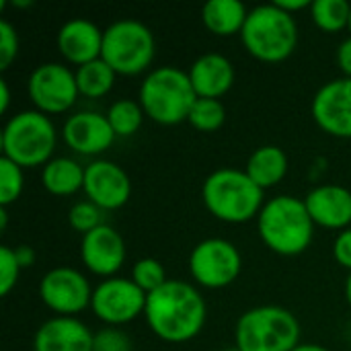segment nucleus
Returning a JSON list of instances; mask_svg holds the SVG:
<instances>
[{
    "label": "nucleus",
    "instance_id": "obj_14",
    "mask_svg": "<svg viewBox=\"0 0 351 351\" xmlns=\"http://www.w3.org/2000/svg\"><path fill=\"white\" fill-rule=\"evenodd\" d=\"M317 125L335 138H351V78H335L319 88L313 99Z\"/></svg>",
    "mask_w": 351,
    "mask_h": 351
},
{
    "label": "nucleus",
    "instance_id": "obj_23",
    "mask_svg": "<svg viewBox=\"0 0 351 351\" xmlns=\"http://www.w3.org/2000/svg\"><path fill=\"white\" fill-rule=\"evenodd\" d=\"M41 185L58 197L74 195L84 187V169L74 158H51L41 171Z\"/></svg>",
    "mask_w": 351,
    "mask_h": 351
},
{
    "label": "nucleus",
    "instance_id": "obj_12",
    "mask_svg": "<svg viewBox=\"0 0 351 351\" xmlns=\"http://www.w3.org/2000/svg\"><path fill=\"white\" fill-rule=\"evenodd\" d=\"M39 298L56 317H76L90 306L93 288L78 269L53 267L39 282Z\"/></svg>",
    "mask_w": 351,
    "mask_h": 351
},
{
    "label": "nucleus",
    "instance_id": "obj_43",
    "mask_svg": "<svg viewBox=\"0 0 351 351\" xmlns=\"http://www.w3.org/2000/svg\"><path fill=\"white\" fill-rule=\"evenodd\" d=\"M224 351H241L239 348H230V350H224Z\"/></svg>",
    "mask_w": 351,
    "mask_h": 351
},
{
    "label": "nucleus",
    "instance_id": "obj_8",
    "mask_svg": "<svg viewBox=\"0 0 351 351\" xmlns=\"http://www.w3.org/2000/svg\"><path fill=\"white\" fill-rule=\"evenodd\" d=\"M154 35L140 21H115L103 31L101 58L113 68L115 74L136 76L148 70L154 60Z\"/></svg>",
    "mask_w": 351,
    "mask_h": 351
},
{
    "label": "nucleus",
    "instance_id": "obj_34",
    "mask_svg": "<svg viewBox=\"0 0 351 351\" xmlns=\"http://www.w3.org/2000/svg\"><path fill=\"white\" fill-rule=\"evenodd\" d=\"M333 257L335 261L351 271V228L339 232V237L333 243Z\"/></svg>",
    "mask_w": 351,
    "mask_h": 351
},
{
    "label": "nucleus",
    "instance_id": "obj_26",
    "mask_svg": "<svg viewBox=\"0 0 351 351\" xmlns=\"http://www.w3.org/2000/svg\"><path fill=\"white\" fill-rule=\"evenodd\" d=\"M144 115L146 113H144L142 105L132 99H119L107 111V119H109L115 136H121V138L134 136L142 128Z\"/></svg>",
    "mask_w": 351,
    "mask_h": 351
},
{
    "label": "nucleus",
    "instance_id": "obj_20",
    "mask_svg": "<svg viewBox=\"0 0 351 351\" xmlns=\"http://www.w3.org/2000/svg\"><path fill=\"white\" fill-rule=\"evenodd\" d=\"M189 80L199 99H220L232 88L234 68L222 53H204L189 68Z\"/></svg>",
    "mask_w": 351,
    "mask_h": 351
},
{
    "label": "nucleus",
    "instance_id": "obj_9",
    "mask_svg": "<svg viewBox=\"0 0 351 351\" xmlns=\"http://www.w3.org/2000/svg\"><path fill=\"white\" fill-rule=\"evenodd\" d=\"M27 93L35 109L45 115L66 113L80 97L76 72L58 62L39 64L27 80Z\"/></svg>",
    "mask_w": 351,
    "mask_h": 351
},
{
    "label": "nucleus",
    "instance_id": "obj_7",
    "mask_svg": "<svg viewBox=\"0 0 351 351\" xmlns=\"http://www.w3.org/2000/svg\"><path fill=\"white\" fill-rule=\"evenodd\" d=\"M241 351H294L300 346V323L282 306H257L241 315L234 329Z\"/></svg>",
    "mask_w": 351,
    "mask_h": 351
},
{
    "label": "nucleus",
    "instance_id": "obj_41",
    "mask_svg": "<svg viewBox=\"0 0 351 351\" xmlns=\"http://www.w3.org/2000/svg\"><path fill=\"white\" fill-rule=\"evenodd\" d=\"M346 300H348V304H350L351 308V271L350 276H348V280H346Z\"/></svg>",
    "mask_w": 351,
    "mask_h": 351
},
{
    "label": "nucleus",
    "instance_id": "obj_33",
    "mask_svg": "<svg viewBox=\"0 0 351 351\" xmlns=\"http://www.w3.org/2000/svg\"><path fill=\"white\" fill-rule=\"evenodd\" d=\"M19 53V35L8 21H0V70H6Z\"/></svg>",
    "mask_w": 351,
    "mask_h": 351
},
{
    "label": "nucleus",
    "instance_id": "obj_30",
    "mask_svg": "<svg viewBox=\"0 0 351 351\" xmlns=\"http://www.w3.org/2000/svg\"><path fill=\"white\" fill-rule=\"evenodd\" d=\"M68 222H70V226L76 230V232H80L82 237L84 234H88L90 230H95V228H99L101 224H105L103 222V210L99 208V206H95L93 202H78V204H74L72 208H70V212H68Z\"/></svg>",
    "mask_w": 351,
    "mask_h": 351
},
{
    "label": "nucleus",
    "instance_id": "obj_4",
    "mask_svg": "<svg viewBox=\"0 0 351 351\" xmlns=\"http://www.w3.org/2000/svg\"><path fill=\"white\" fill-rule=\"evenodd\" d=\"M138 103L144 113L160 125H177L187 121L197 101L189 74L175 66H160L142 80Z\"/></svg>",
    "mask_w": 351,
    "mask_h": 351
},
{
    "label": "nucleus",
    "instance_id": "obj_38",
    "mask_svg": "<svg viewBox=\"0 0 351 351\" xmlns=\"http://www.w3.org/2000/svg\"><path fill=\"white\" fill-rule=\"evenodd\" d=\"M8 105H10V90H8L6 80L2 78L0 80V113H6L8 111Z\"/></svg>",
    "mask_w": 351,
    "mask_h": 351
},
{
    "label": "nucleus",
    "instance_id": "obj_18",
    "mask_svg": "<svg viewBox=\"0 0 351 351\" xmlns=\"http://www.w3.org/2000/svg\"><path fill=\"white\" fill-rule=\"evenodd\" d=\"M58 49L62 58L78 68L101 58L103 51V31L86 19L66 21L58 31Z\"/></svg>",
    "mask_w": 351,
    "mask_h": 351
},
{
    "label": "nucleus",
    "instance_id": "obj_37",
    "mask_svg": "<svg viewBox=\"0 0 351 351\" xmlns=\"http://www.w3.org/2000/svg\"><path fill=\"white\" fill-rule=\"evenodd\" d=\"M14 255H16V261H19L21 269L31 267V265L35 263V251H33L31 247H27V245L16 247V249H14Z\"/></svg>",
    "mask_w": 351,
    "mask_h": 351
},
{
    "label": "nucleus",
    "instance_id": "obj_28",
    "mask_svg": "<svg viewBox=\"0 0 351 351\" xmlns=\"http://www.w3.org/2000/svg\"><path fill=\"white\" fill-rule=\"evenodd\" d=\"M132 282L146 294L156 292L158 288H162L169 280H167V271L162 267V263L158 259L152 257H144L138 259L132 267Z\"/></svg>",
    "mask_w": 351,
    "mask_h": 351
},
{
    "label": "nucleus",
    "instance_id": "obj_36",
    "mask_svg": "<svg viewBox=\"0 0 351 351\" xmlns=\"http://www.w3.org/2000/svg\"><path fill=\"white\" fill-rule=\"evenodd\" d=\"M274 4L294 16V12L304 10V8H311L313 6V0H276Z\"/></svg>",
    "mask_w": 351,
    "mask_h": 351
},
{
    "label": "nucleus",
    "instance_id": "obj_19",
    "mask_svg": "<svg viewBox=\"0 0 351 351\" xmlns=\"http://www.w3.org/2000/svg\"><path fill=\"white\" fill-rule=\"evenodd\" d=\"M304 206L317 226L346 230L351 224V191L341 185H319L304 197Z\"/></svg>",
    "mask_w": 351,
    "mask_h": 351
},
{
    "label": "nucleus",
    "instance_id": "obj_10",
    "mask_svg": "<svg viewBox=\"0 0 351 351\" xmlns=\"http://www.w3.org/2000/svg\"><path fill=\"white\" fill-rule=\"evenodd\" d=\"M243 267V257L239 249L226 239H206L197 243L189 255L191 278L210 290H220L230 286Z\"/></svg>",
    "mask_w": 351,
    "mask_h": 351
},
{
    "label": "nucleus",
    "instance_id": "obj_22",
    "mask_svg": "<svg viewBox=\"0 0 351 351\" xmlns=\"http://www.w3.org/2000/svg\"><path fill=\"white\" fill-rule=\"evenodd\" d=\"M245 173L253 179L255 185H259L265 191V189L278 185L286 177L288 156L282 148H278L274 144L261 146L249 156Z\"/></svg>",
    "mask_w": 351,
    "mask_h": 351
},
{
    "label": "nucleus",
    "instance_id": "obj_11",
    "mask_svg": "<svg viewBox=\"0 0 351 351\" xmlns=\"http://www.w3.org/2000/svg\"><path fill=\"white\" fill-rule=\"evenodd\" d=\"M146 300L148 294L132 278H107L93 290L90 311L107 327H119L144 315Z\"/></svg>",
    "mask_w": 351,
    "mask_h": 351
},
{
    "label": "nucleus",
    "instance_id": "obj_27",
    "mask_svg": "<svg viewBox=\"0 0 351 351\" xmlns=\"http://www.w3.org/2000/svg\"><path fill=\"white\" fill-rule=\"evenodd\" d=\"M224 119H226V109L218 99H199V97L187 117L191 128H195L197 132H216L224 125Z\"/></svg>",
    "mask_w": 351,
    "mask_h": 351
},
{
    "label": "nucleus",
    "instance_id": "obj_5",
    "mask_svg": "<svg viewBox=\"0 0 351 351\" xmlns=\"http://www.w3.org/2000/svg\"><path fill=\"white\" fill-rule=\"evenodd\" d=\"M245 49L267 64L288 60L298 43L296 19L280 6L261 4L249 10L247 23L241 31Z\"/></svg>",
    "mask_w": 351,
    "mask_h": 351
},
{
    "label": "nucleus",
    "instance_id": "obj_16",
    "mask_svg": "<svg viewBox=\"0 0 351 351\" xmlns=\"http://www.w3.org/2000/svg\"><path fill=\"white\" fill-rule=\"evenodd\" d=\"M62 138L68 148L78 154L93 156L111 148L117 138L107 115L97 111H78L70 115L62 128Z\"/></svg>",
    "mask_w": 351,
    "mask_h": 351
},
{
    "label": "nucleus",
    "instance_id": "obj_39",
    "mask_svg": "<svg viewBox=\"0 0 351 351\" xmlns=\"http://www.w3.org/2000/svg\"><path fill=\"white\" fill-rule=\"evenodd\" d=\"M294 351H331V350H327V348H323V346H319V343H300V346H298Z\"/></svg>",
    "mask_w": 351,
    "mask_h": 351
},
{
    "label": "nucleus",
    "instance_id": "obj_35",
    "mask_svg": "<svg viewBox=\"0 0 351 351\" xmlns=\"http://www.w3.org/2000/svg\"><path fill=\"white\" fill-rule=\"evenodd\" d=\"M337 66L346 78H351V37L341 41V45L337 49Z\"/></svg>",
    "mask_w": 351,
    "mask_h": 351
},
{
    "label": "nucleus",
    "instance_id": "obj_29",
    "mask_svg": "<svg viewBox=\"0 0 351 351\" xmlns=\"http://www.w3.org/2000/svg\"><path fill=\"white\" fill-rule=\"evenodd\" d=\"M23 169L6 156H0V208H8L10 204H14L23 193Z\"/></svg>",
    "mask_w": 351,
    "mask_h": 351
},
{
    "label": "nucleus",
    "instance_id": "obj_17",
    "mask_svg": "<svg viewBox=\"0 0 351 351\" xmlns=\"http://www.w3.org/2000/svg\"><path fill=\"white\" fill-rule=\"evenodd\" d=\"M93 346L95 333L76 317H53L33 337V351H95Z\"/></svg>",
    "mask_w": 351,
    "mask_h": 351
},
{
    "label": "nucleus",
    "instance_id": "obj_13",
    "mask_svg": "<svg viewBox=\"0 0 351 351\" xmlns=\"http://www.w3.org/2000/svg\"><path fill=\"white\" fill-rule=\"evenodd\" d=\"M84 193L88 202L105 210H119L132 197L128 173L111 160H95L84 167Z\"/></svg>",
    "mask_w": 351,
    "mask_h": 351
},
{
    "label": "nucleus",
    "instance_id": "obj_25",
    "mask_svg": "<svg viewBox=\"0 0 351 351\" xmlns=\"http://www.w3.org/2000/svg\"><path fill=\"white\" fill-rule=\"evenodd\" d=\"M315 25L327 33H339L350 27L351 4L348 0H315L311 6Z\"/></svg>",
    "mask_w": 351,
    "mask_h": 351
},
{
    "label": "nucleus",
    "instance_id": "obj_15",
    "mask_svg": "<svg viewBox=\"0 0 351 351\" xmlns=\"http://www.w3.org/2000/svg\"><path fill=\"white\" fill-rule=\"evenodd\" d=\"M80 259L84 267L101 278H115L125 261V243L121 234L109 224H101L82 237Z\"/></svg>",
    "mask_w": 351,
    "mask_h": 351
},
{
    "label": "nucleus",
    "instance_id": "obj_31",
    "mask_svg": "<svg viewBox=\"0 0 351 351\" xmlns=\"http://www.w3.org/2000/svg\"><path fill=\"white\" fill-rule=\"evenodd\" d=\"M19 274H21V265L16 261L14 249L2 245L0 247V294L2 296H8L10 290L16 286Z\"/></svg>",
    "mask_w": 351,
    "mask_h": 351
},
{
    "label": "nucleus",
    "instance_id": "obj_44",
    "mask_svg": "<svg viewBox=\"0 0 351 351\" xmlns=\"http://www.w3.org/2000/svg\"><path fill=\"white\" fill-rule=\"evenodd\" d=\"M348 29H350V33H351V16H350V27H348Z\"/></svg>",
    "mask_w": 351,
    "mask_h": 351
},
{
    "label": "nucleus",
    "instance_id": "obj_6",
    "mask_svg": "<svg viewBox=\"0 0 351 351\" xmlns=\"http://www.w3.org/2000/svg\"><path fill=\"white\" fill-rule=\"evenodd\" d=\"M0 144L2 156L21 169L45 167L56 150V128L49 115L37 109L21 111L4 123Z\"/></svg>",
    "mask_w": 351,
    "mask_h": 351
},
{
    "label": "nucleus",
    "instance_id": "obj_32",
    "mask_svg": "<svg viewBox=\"0 0 351 351\" xmlns=\"http://www.w3.org/2000/svg\"><path fill=\"white\" fill-rule=\"evenodd\" d=\"M95 351H134L130 335L117 327H105L95 333Z\"/></svg>",
    "mask_w": 351,
    "mask_h": 351
},
{
    "label": "nucleus",
    "instance_id": "obj_40",
    "mask_svg": "<svg viewBox=\"0 0 351 351\" xmlns=\"http://www.w3.org/2000/svg\"><path fill=\"white\" fill-rule=\"evenodd\" d=\"M6 224H8V212L6 208H0V230H6Z\"/></svg>",
    "mask_w": 351,
    "mask_h": 351
},
{
    "label": "nucleus",
    "instance_id": "obj_21",
    "mask_svg": "<svg viewBox=\"0 0 351 351\" xmlns=\"http://www.w3.org/2000/svg\"><path fill=\"white\" fill-rule=\"evenodd\" d=\"M249 10L241 0H210L202 8L204 25L210 33L218 37L241 35L247 23Z\"/></svg>",
    "mask_w": 351,
    "mask_h": 351
},
{
    "label": "nucleus",
    "instance_id": "obj_2",
    "mask_svg": "<svg viewBox=\"0 0 351 351\" xmlns=\"http://www.w3.org/2000/svg\"><path fill=\"white\" fill-rule=\"evenodd\" d=\"M257 228L265 247L284 257L304 253L315 237V222L304 199L292 195H278L265 202L257 216Z\"/></svg>",
    "mask_w": 351,
    "mask_h": 351
},
{
    "label": "nucleus",
    "instance_id": "obj_24",
    "mask_svg": "<svg viewBox=\"0 0 351 351\" xmlns=\"http://www.w3.org/2000/svg\"><path fill=\"white\" fill-rule=\"evenodd\" d=\"M115 72L113 68L103 60H95V62H88L84 66H80L76 70V84H78V93L82 97H88V99H101L105 97L113 84H115Z\"/></svg>",
    "mask_w": 351,
    "mask_h": 351
},
{
    "label": "nucleus",
    "instance_id": "obj_42",
    "mask_svg": "<svg viewBox=\"0 0 351 351\" xmlns=\"http://www.w3.org/2000/svg\"><path fill=\"white\" fill-rule=\"evenodd\" d=\"M12 6L14 8H29V6H33V2L31 0H14Z\"/></svg>",
    "mask_w": 351,
    "mask_h": 351
},
{
    "label": "nucleus",
    "instance_id": "obj_3",
    "mask_svg": "<svg viewBox=\"0 0 351 351\" xmlns=\"http://www.w3.org/2000/svg\"><path fill=\"white\" fill-rule=\"evenodd\" d=\"M208 212L228 224H243L263 210V189L239 169H218L206 177L202 187Z\"/></svg>",
    "mask_w": 351,
    "mask_h": 351
},
{
    "label": "nucleus",
    "instance_id": "obj_1",
    "mask_svg": "<svg viewBox=\"0 0 351 351\" xmlns=\"http://www.w3.org/2000/svg\"><path fill=\"white\" fill-rule=\"evenodd\" d=\"M206 300L197 288L181 280H169L148 294L144 311L152 333L169 343H185L197 337L206 325Z\"/></svg>",
    "mask_w": 351,
    "mask_h": 351
}]
</instances>
